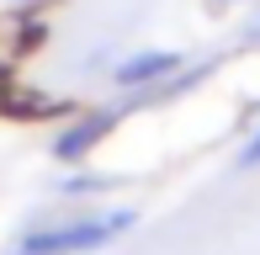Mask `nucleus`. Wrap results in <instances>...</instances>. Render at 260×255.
<instances>
[{"mask_svg":"<svg viewBox=\"0 0 260 255\" xmlns=\"http://www.w3.org/2000/svg\"><path fill=\"white\" fill-rule=\"evenodd\" d=\"M138 224L133 207H106V213H80V218H64V224H43L32 234H21L11 255H96L106 250L112 239H122L127 229Z\"/></svg>","mask_w":260,"mask_h":255,"instance_id":"obj_1","label":"nucleus"},{"mask_svg":"<svg viewBox=\"0 0 260 255\" xmlns=\"http://www.w3.org/2000/svg\"><path fill=\"white\" fill-rule=\"evenodd\" d=\"M181 64H186V53H175V48H138V53H127V59L112 64V85L127 90V96H138V90L170 80Z\"/></svg>","mask_w":260,"mask_h":255,"instance_id":"obj_2","label":"nucleus"},{"mask_svg":"<svg viewBox=\"0 0 260 255\" xmlns=\"http://www.w3.org/2000/svg\"><path fill=\"white\" fill-rule=\"evenodd\" d=\"M207 6H250V0H207Z\"/></svg>","mask_w":260,"mask_h":255,"instance_id":"obj_8","label":"nucleus"},{"mask_svg":"<svg viewBox=\"0 0 260 255\" xmlns=\"http://www.w3.org/2000/svg\"><path fill=\"white\" fill-rule=\"evenodd\" d=\"M250 43H260V11H255V21H250V32H244Z\"/></svg>","mask_w":260,"mask_h":255,"instance_id":"obj_7","label":"nucleus"},{"mask_svg":"<svg viewBox=\"0 0 260 255\" xmlns=\"http://www.w3.org/2000/svg\"><path fill=\"white\" fill-rule=\"evenodd\" d=\"M117 122H122V112H80L69 128H58V133H53V160H64V165L90 160V149H96L101 138H112Z\"/></svg>","mask_w":260,"mask_h":255,"instance_id":"obj_3","label":"nucleus"},{"mask_svg":"<svg viewBox=\"0 0 260 255\" xmlns=\"http://www.w3.org/2000/svg\"><path fill=\"white\" fill-rule=\"evenodd\" d=\"M96 255H101V250H96Z\"/></svg>","mask_w":260,"mask_h":255,"instance_id":"obj_9","label":"nucleus"},{"mask_svg":"<svg viewBox=\"0 0 260 255\" xmlns=\"http://www.w3.org/2000/svg\"><path fill=\"white\" fill-rule=\"evenodd\" d=\"M239 165H244V170H255V165H260V128H255V133H250V144H244V154H239Z\"/></svg>","mask_w":260,"mask_h":255,"instance_id":"obj_5","label":"nucleus"},{"mask_svg":"<svg viewBox=\"0 0 260 255\" xmlns=\"http://www.w3.org/2000/svg\"><path fill=\"white\" fill-rule=\"evenodd\" d=\"M106 181H96V176H64L58 181V192H101Z\"/></svg>","mask_w":260,"mask_h":255,"instance_id":"obj_4","label":"nucleus"},{"mask_svg":"<svg viewBox=\"0 0 260 255\" xmlns=\"http://www.w3.org/2000/svg\"><path fill=\"white\" fill-rule=\"evenodd\" d=\"M6 6H21V11H43V6H53V0H6Z\"/></svg>","mask_w":260,"mask_h":255,"instance_id":"obj_6","label":"nucleus"}]
</instances>
